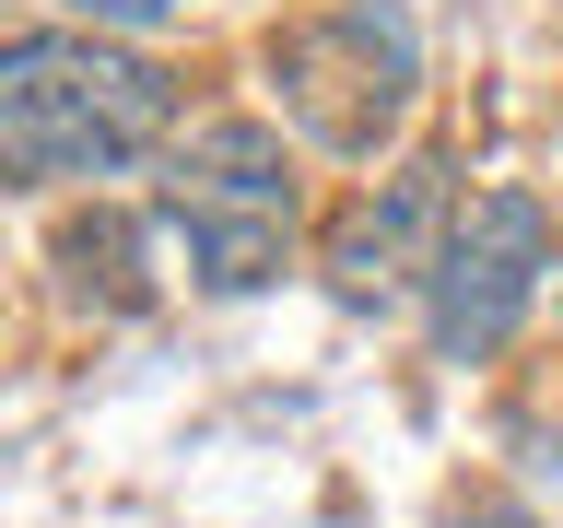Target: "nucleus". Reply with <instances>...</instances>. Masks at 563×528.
Segmentation results:
<instances>
[{
	"label": "nucleus",
	"instance_id": "6",
	"mask_svg": "<svg viewBox=\"0 0 563 528\" xmlns=\"http://www.w3.org/2000/svg\"><path fill=\"white\" fill-rule=\"evenodd\" d=\"M70 12H95V24H165V12H188V0H70Z\"/></svg>",
	"mask_w": 563,
	"mask_h": 528
},
{
	"label": "nucleus",
	"instance_id": "1",
	"mask_svg": "<svg viewBox=\"0 0 563 528\" xmlns=\"http://www.w3.org/2000/svg\"><path fill=\"white\" fill-rule=\"evenodd\" d=\"M165 118H176V82L141 47H106V35H12L0 47V153L24 188L141 165L165 141Z\"/></svg>",
	"mask_w": 563,
	"mask_h": 528
},
{
	"label": "nucleus",
	"instance_id": "4",
	"mask_svg": "<svg viewBox=\"0 0 563 528\" xmlns=\"http://www.w3.org/2000/svg\"><path fill=\"white\" fill-rule=\"evenodd\" d=\"M540 271H552V211L528 188H470L446 211V246H434V352L446 364L505 352V329L528 317Z\"/></svg>",
	"mask_w": 563,
	"mask_h": 528
},
{
	"label": "nucleus",
	"instance_id": "2",
	"mask_svg": "<svg viewBox=\"0 0 563 528\" xmlns=\"http://www.w3.org/2000/svg\"><path fill=\"white\" fill-rule=\"evenodd\" d=\"M165 223L188 246V271L211 294H246V282L282 271V235H294V153L258 118H211V130L176 141L165 165Z\"/></svg>",
	"mask_w": 563,
	"mask_h": 528
},
{
	"label": "nucleus",
	"instance_id": "7",
	"mask_svg": "<svg viewBox=\"0 0 563 528\" xmlns=\"http://www.w3.org/2000/svg\"><path fill=\"white\" fill-rule=\"evenodd\" d=\"M457 528H540V517H528V505H505V493H482V505H470Z\"/></svg>",
	"mask_w": 563,
	"mask_h": 528
},
{
	"label": "nucleus",
	"instance_id": "3",
	"mask_svg": "<svg viewBox=\"0 0 563 528\" xmlns=\"http://www.w3.org/2000/svg\"><path fill=\"white\" fill-rule=\"evenodd\" d=\"M271 82H282V118L329 153H376L399 130V106L422 82V47H411V12L399 0H341V12H306V24L271 35Z\"/></svg>",
	"mask_w": 563,
	"mask_h": 528
},
{
	"label": "nucleus",
	"instance_id": "5",
	"mask_svg": "<svg viewBox=\"0 0 563 528\" xmlns=\"http://www.w3.org/2000/svg\"><path fill=\"white\" fill-rule=\"evenodd\" d=\"M422 223H434V165L399 176L387 200H364L341 235H329V294H341V306H387L411 271H434V258H422Z\"/></svg>",
	"mask_w": 563,
	"mask_h": 528
}]
</instances>
